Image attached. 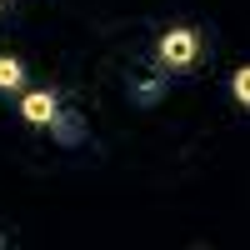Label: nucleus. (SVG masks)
Instances as JSON below:
<instances>
[{
	"label": "nucleus",
	"instance_id": "nucleus-1",
	"mask_svg": "<svg viewBox=\"0 0 250 250\" xmlns=\"http://www.w3.org/2000/svg\"><path fill=\"white\" fill-rule=\"evenodd\" d=\"M195 50H200V40H195V30H185V25L165 30L160 45H155L160 65H170V70H190V65H195Z\"/></svg>",
	"mask_w": 250,
	"mask_h": 250
},
{
	"label": "nucleus",
	"instance_id": "nucleus-2",
	"mask_svg": "<svg viewBox=\"0 0 250 250\" xmlns=\"http://www.w3.org/2000/svg\"><path fill=\"white\" fill-rule=\"evenodd\" d=\"M55 110H60L55 90H30L25 100H20V115H25L30 125H50V120H55Z\"/></svg>",
	"mask_w": 250,
	"mask_h": 250
},
{
	"label": "nucleus",
	"instance_id": "nucleus-3",
	"mask_svg": "<svg viewBox=\"0 0 250 250\" xmlns=\"http://www.w3.org/2000/svg\"><path fill=\"white\" fill-rule=\"evenodd\" d=\"M50 130H55V140H60V145H75V140H85V120H75L70 110H55Z\"/></svg>",
	"mask_w": 250,
	"mask_h": 250
},
{
	"label": "nucleus",
	"instance_id": "nucleus-4",
	"mask_svg": "<svg viewBox=\"0 0 250 250\" xmlns=\"http://www.w3.org/2000/svg\"><path fill=\"white\" fill-rule=\"evenodd\" d=\"M20 80H25V65L15 55H0V90H15Z\"/></svg>",
	"mask_w": 250,
	"mask_h": 250
},
{
	"label": "nucleus",
	"instance_id": "nucleus-5",
	"mask_svg": "<svg viewBox=\"0 0 250 250\" xmlns=\"http://www.w3.org/2000/svg\"><path fill=\"white\" fill-rule=\"evenodd\" d=\"M235 100L250 110V65H245V70H235Z\"/></svg>",
	"mask_w": 250,
	"mask_h": 250
}]
</instances>
